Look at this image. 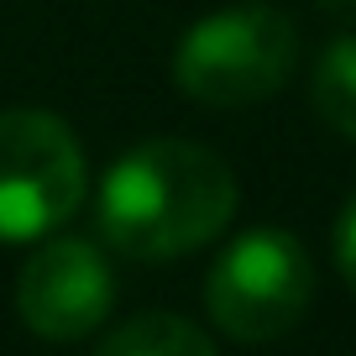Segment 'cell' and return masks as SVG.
I'll return each mask as SVG.
<instances>
[{"label":"cell","mask_w":356,"mask_h":356,"mask_svg":"<svg viewBox=\"0 0 356 356\" xmlns=\"http://www.w3.org/2000/svg\"><path fill=\"white\" fill-rule=\"evenodd\" d=\"M236 215V173L200 142H142L100 184V236L136 262L200 252Z\"/></svg>","instance_id":"6da1fadb"},{"label":"cell","mask_w":356,"mask_h":356,"mask_svg":"<svg viewBox=\"0 0 356 356\" xmlns=\"http://www.w3.org/2000/svg\"><path fill=\"white\" fill-rule=\"evenodd\" d=\"M293 58H299L293 16L267 0H246V6H225L184 32L173 53V79L194 105L241 111L289 84Z\"/></svg>","instance_id":"7a4b0ae2"},{"label":"cell","mask_w":356,"mask_h":356,"mask_svg":"<svg viewBox=\"0 0 356 356\" xmlns=\"http://www.w3.org/2000/svg\"><path fill=\"white\" fill-rule=\"evenodd\" d=\"M314 299L309 252L289 231H246L215 257L204 278V309L215 330L241 346L289 335Z\"/></svg>","instance_id":"3957f363"},{"label":"cell","mask_w":356,"mask_h":356,"mask_svg":"<svg viewBox=\"0 0 356 356\" xmlns=\"http://www.w3.org/2000/svg\"><path fill=\"white\" fill-rule=\"evenodd\" d=\"M89 168L47 111H0V241H37L84 204Z\"/></svg>","instance_id":"277c9868"},{"label":"cell","mask_w":356,"mask_h":356,"mask_svg":"<svg viewBox=\"0 0 356 356\" xmlns=\"http://www.w3.org/2000/svg\"><path fill=\"white\" fill-rule=\"evenodd\" d=\"M115 304V278L100 246L58 236L26 257L22 278H16V309L26 330L42 341H84L100 330Z\"/></svg>","instance_id":"5b68a950"},{"label":"cell","mask_w":356,"mask_h":356,"mask_svg":"<svg viewBox=\"0 0 356 356\" xmlns=\"http://www.w3.org/2000/svg\"><path fill=\"white\" fill-rule=\"evenodd\" d=\"M95 356H215V341L184 314H136L105 335Z\"/></svg>","instance_id":"8992f818"},{"label":"cell","mask_w":356,"mask_h":356,"mask_svg":"<svg viewBox=\"0 0 356 356\" xmlns=\"http://www.w3.org/2000/svg\"><path fill=\"white\" fill-rule=\"evenodd\" d=\"M314 111L325 126L356 142V32L325 47L320 68H314Z\"/></svg>","instance_id":"52a82bcc"},{"label":"cell","mask_w":356,"mask_h":356,"mask_svg":"<svg viewBox=\"0 0 356 356\" xmlns=\"http://www.w3.org/2000/svg\"><path fill=\"white\" fill-rule=\"evenodd\" d=\"M335 267H341V278L356 289V194L341 210V220H335Z\"/></svg>","instance_id":"ba28073f"}]
</instances>
